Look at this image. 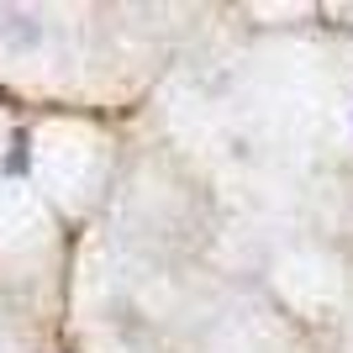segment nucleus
Wrapping results in <instances>:
<instances>
[]
</instances>
